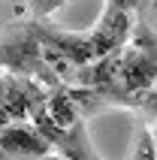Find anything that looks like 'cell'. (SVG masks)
Returning <instances> with one entry per match:
<instances>
[{"label":"cell","instance_id":"obj_1","mask_svg":"<svg viewBox=\"0 0 157 160\" xmlns=\"http://www.w3.org/2000/svg\"><path fill=\"white\" fill-rule=\"evenodd\" d=\"M0 148L6 151V157H18V160H36L43 154L52 151V142L45 139L36 127H24V124H6L0 127Z\"/></svg>","mask_w":157,"mask_h":160},{"label":"cell","instance_id":"obj_2","mask_svg":"<svg viewBox=\"0 0 157 160\" xmlns=\"http://www.w3.org/2000/svg\"><path fill=\"white\" fill-rule=\"evenodd\" d=\"M45 109H48V115H52V121H54L58 127H73V124L78 121V118H76V109H73L70 97H67L63 91H58Z\"/></svg>","mask_w":157,"mask_h":160},{"label":"cell","instance_id":"obj_3","mask_svg":"<svg viewBox=\"0 0 157 160\" xmlns=\"http://www.w3.org/2000/svg\"><path fill=\"white\" fill-rule=\"evenodd\" d=\"M130 160H157V145L151 139V130L145 124L136 127V145H133Z\"/></svg>","mask_w":157,"mask_h":160},{"label":"cell","instance_id":"obj_4","mask_svg":"<svg viewBox=\"0 0 157 160\" xmlns=\"http://www.w3.org/2000/svg\"><path fill=\"white\" fill-rule=\"evenodd\" d=\"M24 3H27L30 9H33L36 15H52V12H54L58 6H61L63 0H24Z\"/></svg>","mask_w":157,"mask_h":160},{"label":"cell","instance_id":"obj_5","mask_svg":"<svg viewBox=\"0 0 157 160\" xmlns=\"http://www.w3.org/2000/svg\"><path fill=\"white\" fill-rule=\"evenodd\" d=\"M36 160H70V157H52V154H43V157H36Z\"/></svg>","mask_w":157,"mask_h":160}]
</instances>
